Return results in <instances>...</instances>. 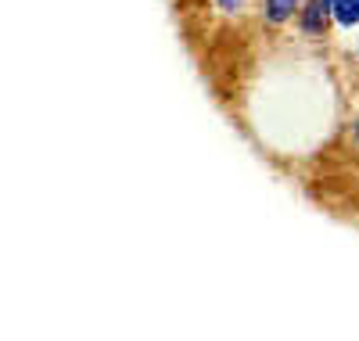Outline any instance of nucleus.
Here are the masks:
<instances>
[{"label":"nucleus","instance_id":"nucleus-1","mask_svg":"<svg viewBox=\"0 0 359 341\" xmlns=\"http://www.w3.org/2000/svg\"><path fill=\"white\" fill-rule=\"evenodd\" d=\"M327 15H331L327 0H309V4L302 8V15H298V25H302V33H306V36H323Z\"/></svg>","mask_w":359,"mask_h":341},{"label":"nucleus","instance_id":"nucleus-4","mask_svg":"<svg viewBox=\"0 0 359 341\" xmlns=\"http://www.w3.org/2000/svg\"><path fill=\"white\" fill-rule=\"evenodd\" d=\"M216 4H219L223 11H237V8H241V0H216Z\"/></svg>","mask_w":359,"mask_h":341},{"label":"nucleus","instance_id":"nucleus-3","mask_svg":"<svg viewBox=\"0 0 359 341\" xmlns=\"http://www.w3.org/2000/svg\"><path fill=\"white\" fill-rule=\"evenodd\" d=\"M327 8H331V15L341 29H352L359 22V0H327Z\"/></svg>","mask_w":359,"mask_h":341},{"label":"nucleus","instance_id":"nucleus-5","mask_svg":"<svg viewBox=\"0 0 359 341\" xmlns=\"http://www.w3.org/2000/svg\"><path fill=\"white\" fill-rule=\"evenodd\" d=\"M352 133H355V144H359V119H355V130Z\"/></svg>","mask_w":359,"mask_h":341},{"label":"nucleus","instance_id":"nucleus-2","mask_svg":"<svg viewBox=\"0 0 359 341\" xmlns=\"http://www.w3.org/2000/svg\"><path fill=\"white\" fill-rule=\"evenodd\" d=\"M302 0H266V22L269 25H284L294 18V11H302L298 8Z\"/></svg>","mask_w":359,"mask_h":341}]
</instances>
